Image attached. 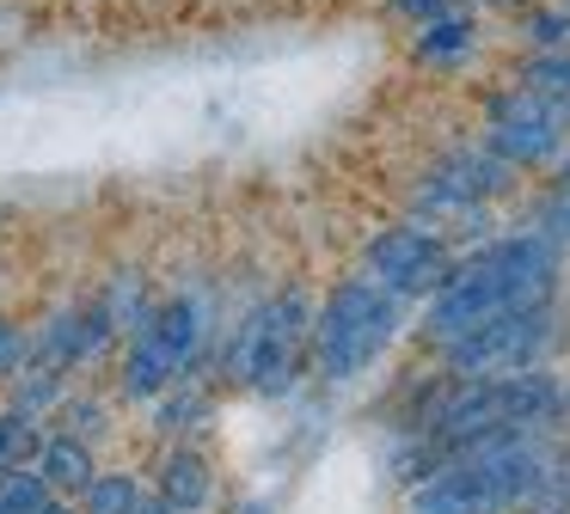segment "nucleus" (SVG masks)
Returning a JSON list of instances; mask_svg holds the SVG:
<instances>
[{
	"mask_svg": "<svg viewBox=\"0 0 570 514\" xmlns=\"http://www.w3.org/2000/svg\"><path fill=\"white\" fill-rule=\"evenodd\" d=\"M558 490L552 453L540 447V428L491 435L460 453H442L430 477H411V514H515Z\"/></svg>",
	"mask_w": 570,
	"mask_h": 514,
	"instance_id": "f257e3e1",
	"label": "nucleus"
},
{
	"mask_svg": "<svg viewBox=\"0 0 570 514\" xmlns=\"http://www.w3.org/2000/svg\"><path fill=\"white\" fill-rule=\"evenodd\" d=\"M558 294V239L546 233H509L479 251L454 257L442 288L430 294V337H454L497 313H528V306H552Z\"/></svg>",
	"mask_w": 570,
	"mask_h": 514,
	"instance_id": "f03ea898",
	"label": "nucleus"
},
{
	"mask_svg": "<svg viewBox=\"0 0 570 514\" xmlns=\"http://www.w3.org/2000/svg\"><path fill=\"white\" fill-rule=\"evenodd\" d=\"M209 306L197 300V294H166V300H154L148 313H141V325L129 330V349H124V398L136 404H154L166 386H178V379L190 374V367L203 362V349H209Z\"/></svg>",
	"mask_w": 570,
	"mask_h": 514,
	"instance_id": "7ed1b4c3",
	"label": "nucleus"
},
{
	"mask_svg": "<svg viewBox=\"0 0 570 514\" xmlns=\"http://www.w3.org/2000/svg\"><path fill=\"white\" fill-rule=\"evenodd\" d=\"M393 330H399V300L386 288H374L368 276L332 288L325 306L313 313V330H307V349H313L320 379H332V386L356 379L362 367L381 362V349L393 343Z\"/></svg>",
	"mask_w": 570,
	"mask_h": 514,
	"instance_id": "20e7f679",
	"label": "nucleus"
},
{
	"mask_svg": "<svg viewBox=\"0 0 570 514\" xmlns=\"http://www.w3.org/2000/svg\"><path fill=\"white\" fill-rule=\"evenodd\" d=\"M307 330H313L307 294H301V288H283L276 300L252 306V313L234 325V337H227V349H222V367H227V374H234L246 392L276 398V392L295 386L301 355H307Z\"/></svg>",
	"mask_w": 570,
	"mask_h": 514,
	"instance_id": "39448f33",
	"label": "nucleus"
},
{
	"mask_svg": "<svg viewBox=\"0 0 570 514\" xmlns=\"http://www.w3.org/2000/svg\"><path fill=\"white\" fill-rule=\"evenodd\" d=\"M558 343V313L552 306H528V313H497L472 330L442 337L448 374L454 379H484V374H521V367H540Z\"/></svg>",
	"mask_w": 570,
	"mask_h": 514,
	"instance_id": "423d86ee",
	"label": "nucleus"
},
{
	"mask_svg": "<svg viewBox=\"0 0 570 514\" xmlns=\"http://www.w3.org/2000/svg\"><path fill=\"white\" fill-rule=\"evenodd\" d=\"M564 141H570V105H558V98L533 92L521 80L491 92V105H484V147L497 159H509L515 171L552 166L564 154Z\"/></svg>",
	"mask_w": 570,
	"mask_h": 514,
	"instance_id": "0eeeda50",
	"label": "nucleus"
},
{
	"mask_svg": "<svg viewBox=\"0 0 570 514\" xmlns=\"http://www.w3.org/2000/svg\"><path fill=\"white\" fill-rule=\"evenodd\" d=\"M368 281L374 288H386L393 300H430L435 288H442V276L454 269V245L442 239V227H430V220H405V227H386L368 239Z\"/></svg>",
	"mask_w": 570,
	"mask_h": 514,
	"instance_id": "6e6552de",
	"label": "nucleus"
},
{
	"mask_svg": "<svg viewBox=\"0 0 570 514\" xmlns=\"http://www.w3.org/2000/svg\"><path fill=\"white\" fill-rule=\"evenodd\" d=\"M509 184H515V166L497 159L484 141H466V147H448L430 166L417 202H423V215H479V208L497 202Z\"/></svg>",
	"mask_w": 570,
	"mask_h": 514,
	"instance_id": "1a4fd4ad",
	"label": "nucleus"
},
{
	"mask_svg": "<svg viewBox=\"0 0 570 514\" xmlns=\"http://www.w3.org/2000/svg\"><path fill=\"white\" fill-rule=\"evenodd\" d=\"M111 337H124V330L111 325V313H105L99 300H87V306L56 313L38 337H26V355L56 362V367H87L92 355H105V343H111Z\"/></svg>",
	"mask_w": 570,
	"mask_h": 514,
	"instance_id": "9d476101",
	"label": "nucleus"
},
{
	"mask_svg": "<svg viewBox=\"0 0 570 514\" xmlns=\"http://www.w3.org/2000/svg\"><path fill=\"white\" fill-rule=\"evenodd\" d=\"M160 502H173L178 514H203L209 508V496H215V472H209V459H203L197 447H166V459H160V490H154Z\"/></svg>",
	"mask_w": 570,
	"mask_h": 514,
	"instance_id": "9b49d317",
	"label": "nucleus"
},
{
	"mask_svg": "<svg viewBox=\"0 0 570 514\" xmlns=\"http://www.w3.org/2000/svg\"><path fill=\"white\" fill-rule=\"evenodd\" d=\"M31 465H38V477L50 484V496H62V502H75L80 490L92 484V472H99L92 441H80V435H43V453Z\"/></svg>",
	"mask_w": 570,
	"mask_h": 514,
	"instance_id": "f8f14e48",
	"label": "nucleus"
},
{
	"mask_svg": "<svg viewBox=\"0 0 570 514\" xmlns=\"http://www.w3.org/2000/svg\"><path fill=\"white\" fill-rule=\"evenodd\" d=\"M472 49H479V19L460 7V12H442V19L417 24V43H411V56L430 61V68H454V61H466Z\"/></svg>",
	"mask_w": 570,
	"mask_h": 514,
	"instance_id": "ddd939ff",
	"label": "nucleus"
},
{
	"mask_svg": "<svg viewBox=\"0 0 570 514\" xmlns=\"http://www.w3.org/2000/svg\"><path fill=\"white\" fill-rule=\"evenodd\" d=\"M7 386H13V404L19 411H56V404L68 398V367H56V362H38V355H26V362L7 374Z\"/></svg>",
	"mask_w": 570,
	"mask_h": 514,
	"instance_id": "4468645a",
	"label": "nucleus"
},
{
	"mask_svg": "<svg viewBox=\"0 0 570 514\" xmlns=\"http://www.w3.org/2000/svg\"><path fill=\"white\" fill-rule=\"evenodd\" d=\"M209 411H215V398L185 374L178 386H166L160 398H154V428H160V435H190V428L209 423Z\"/></svg>",
	"mask_w": 570,
	"mask_h": 514,
	"instance_id": "2eb2a0df",
	"label": "nucleus"
},
{
	"mask_svg": "<svg viewBox=\"0 0 570 514\" xmlns=\"http://www.w3.org/2000/svg\"><path fill=\"white\" fill-rule=\"evenodd\" d=\"M141 477L136 472H92V484L80 490V514H136L141 508Z\"/></svg>",
	"mask_w": 570,
	"mask_h": 514,
	"instance_id": "dca6fc26",
	"label": "nucleus"
},
{
	"mask_svg": "<svg viewBox=\"0 0 570 514\" xmlns=\"http://www.w3.org/2000/svg\"><path fill=\"white\" fill-rule=\"evenodd\" d=\"M43 453V416L7 404L0 411V465H31Z\"/></svg>",
	"mask_w": 570,
	"mask_h": 514,
	"instance_id": "f3484780",
	"label": "nucleus"
},
{
	"mask_svg": "<svg viewBox=\"0 0 570 514\" xmlns=\"http://www.w3.org/2000/svg\"><path fill=\"white\" fill-rule=\"evenodd\" d=\"M50 508V484L38 465H0V514H43Z\"/></svg>",
	"mask_w": 570,
	"mask_h": 514,
	"instance_id": "a211bd4d",
	"label": "nucleus"
},
{
	"mask_svg": "<svg viewBox=\"0 0 570 514\" xmlns=\"http://www.w3.org/2000/svg\"><path fill=\"white\" fill-rule=\"evenodd\" d=\"M515 80L546 92V98H558V105H570V49H533Z\"/></svg>",
	"mask_w": 570,
	"mask_h": 514,
	"instance_id": "6ab92c4d",
	"label": "nucleus"
},
{
	"mask_svg": "<svg viewBox=\"0 0 570 514\" xmlns=\"http://www.w3.org/2000/svg\"><path fill=\"white\" fill-rule=\"evenodd\" d=\"M521 37H528L533 49H570V0L528 7V12H521Z\"/></svg>",
	"mask_w": 570,
	"mask_h": 514,
	"instance_id": "aec40b11",
	"label": "nucleus"
},
{
	"mask_svg": "<svg viewBox=\"0 0 570 514\" xmlns=\"http://www.w3.org/2000/svg\"><path fill=\"white\" fill-rule=\"evenodd\" d=\"M56 416H62V435H80V441H99V435H111V411H105L99 398H87V392H68L62 404H56Z\"/></svg>",
	"mask_w": 570,
	"mask_h": 514,
	"instance_id": "412c9836",
	"label": "nucleus"
},
{
	"mask_svg": "<svg viewBox=\"0 0 570 514\" xmlns=\"http://www.w3.org/2000/svg\"><path fill=\"white\" fill-rule=\"evenodd\" d=\"M540 233L558 239V245H570V190H552L540 202Z\"/></svg>",
	"mask_w": 570,
	"mask_h": 514,
	"instance_id": "4be33fe9",
	"label": "nucleus"
},
{
	"mask_svg": "<svg viewBox=\"0 0 570 514\" xmlns=\"http://www.w3.org/2000/svg\"><path fill=\"white\" fill-rule=\"evenodd\" d=\"M466 0H393V12L399 19H411V24H430V19H442V12H460Z\"/></svg>",
	"mask_w": 570,
	"mask_h": 514,
	"instance_id": "5701e85b",
	"label": "nucleus"
},
{
	"mask_svg": "<svg viewBox=\"0 0 570 514\" xmlns=\"http://www.w3.org/2000/svg\"><path fill=\"white\" fill-rule=\"evenodd\" d=\"M19 362H26V330L0 318V386H7V374H13Z\"/></svg>",
	"mask_w": 570,
	"mask_h": 514,
	"instance_id": "b1692460",
	"label": "nucleus"
},
{
	"mask_svg": "<svg viewBox=\"0 0 570 514\" xmlns=\"http://www.w3.org/2000/svg\"><path fill=\"white\" fill-rule=\"evenodd\" d=\"M552 166H558V190H570V141H564V154H558Z\"/></svg>",
	"mask_w": 570,
	"mask_h": 514,
	"instance_id": "393cba45",
	"label": "nucleus"
},
{
	"mask_svg": "<svg viewBox=\"0 0 570 514\" xmlns=\"http://www.w3.org/2000/svg\"><path fill=\"white\" fill-rule=\"evenodd\" d=\"M43 514H80V508H68L62 496H50V508H43Z\"/></svg>",
	"mask_w": 570,
	"mask_h": 514,
	"instance_id": "a878e982",
	"label": "nucleus"
},
{
	"mask_svg": "<svg viewBox=\"0 0 570 514\" xmlns=\"http://www.w3.org/2000/svg\"><path fill=\"white\" fill-rule=\"evenodd\" d=\"M497 7H515V0H497Z\"/></svg>",
	"mask_w": 570,
	"mask_h": 514,
	"instance_id": "bb28decb",
	"label": "nucleus"
},
{
	"mask_svg": "<svg viewBox=\"0 0 570 514\" xmlns=\"http://www.w3.org/2000/svg\"><path fill=\"white\" fill-rule=\"evenodd\" d=\"M558 514H570V502H564V508H558Z\"/></svg>",
	"mask_w": 570,
	"mask_h": 514,
	"instance_id": "cd10ccee",
	"label": "nucleus"
},
{
	"mask_svg": "<svg viewBox=\"0 0 570 514\" xmlns=\"http://www.w3.org/2000/svg\"><path fill=\"white\" fill-rule=\"evenodd\" d=\"M546 514H558V508H546Z\"/></svg>",
	"mask_w": 570,
	"mask_h": 514,
	"instance_id": "c85d7f7f",
	"label": "nucleus"
}]
</instances>
